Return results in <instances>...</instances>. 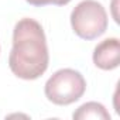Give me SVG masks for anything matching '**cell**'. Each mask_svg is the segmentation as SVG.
I'll return each instance as SVG.
<instances>
[{
    "label": "cell",
    "instance_id": "277c9868",
    "mask_svg": "<svg viewBox=\"0 0 120 120\" xmlns=\"http://www.w3.org/2000/svg\"><path fill=\"white\" fill-rule=\"evenodd\" d=\"M93 64L103 71H113L120 64V41L116 37L106 38L95 47Z\"/></svg>",
    "mask_w": 120,
    "mask_h": 120
},
{
    "label": "cell",
    "instance_id": "6da1fadb",
    "mask_svg": "<svg viewBox=\"0 0 120 120\" xmlns=\"http://www.w3.org/2000/svg\"><path fill=\"white\" fill-rule=\"evenodd\" d=\"M49 54L42 26L34 19H21L13 30V48L9 55L11 72L24 81L40 78L48 68Z\"/></svg>",
    "mask_w": 120,
    "mask_h": 120
},
{
    "label": "cell",
    "instance_id": "8992f818",
    "mask_svg": "<svg viewBox=\"0 0 120 120\" xmlns=\"http://www.w3.org/2000/svg\"><path fill=\"white\" fill-rule=\"evenodd\" d=\"M26 2L31 6L35 7H42V6H48V4H55V6H65L68 4L71 0H26Z\"/></svg>",
    "mask_w": 120,
    "mask_h": 120
},
{
    "label": "cell",
    "instance_id": "5b68a950",
    "mask_svg": "<svg viewBox=\"0 0 120 120\" xmlns=\"http://www.w3.org/2000/svg\"><path fill=\"white\" fill-rule=\"evenodd\" d=\"M72 117L75 120H88V119H95V120H110V114L106 110V107L102 103L98 102H88L83 103L82 106L78 107L76 112H74Z\"/></svg>",
    "mask_w": 120,
    "mask_h": 120
},
{
    "label": "cell",
    "instance_id": "3957f363",
    "mask_svg": "<svg viewBox=\"0 0 120 120\" xmlns=\"http://www.w3.org/2000/svg\"><path fill=\"white\" fill-rule=\"evenodd\" d=\"M86 90V81L81 72L64 68L56 71L45 83L44 92L49 102L58 106H67L78 102Z\"/></svg>",
    "mask_w": 120,
    "mask_h": 120
},
{
    "label": "cell",
    "instance_id": "7a4b0ae2",
    "mask_svg": "<svg viewBox=\"0 0 120 120\" xmlns=\"http://www.w3.org/2000/svg\"><path fill=\"white\" fill-rule=\"evenodd\" d=\"M109 19L102 3L96 0H82L71 13V26L74 33L86 41L95 40L107 30Z\"/></svg>",
    "mask_w": 120,
    "mask_h": 120
}]
</instances>
